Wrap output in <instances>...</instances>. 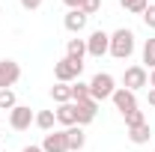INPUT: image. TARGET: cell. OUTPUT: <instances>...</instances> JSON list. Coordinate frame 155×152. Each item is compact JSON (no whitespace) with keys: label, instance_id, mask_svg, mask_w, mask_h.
Returning <instances> with one entry per match:
<instances>
[{"label":"cell","instance_id":"obj_14","mask_svg":"<svg viewBox=\"0 0 155 152\" xmlns=\"http://www.w3.org/2000/svg\"><path fill=\"white\" fill-rule=\"evenodd\" d=\"M149 137H152V128H149V122L128 128V140H131L134 146H143V143H149Z\"/></svg>","mask_w":155,"mask_h":152},{"label":"cell","instance_id":"obj_27","mask_svg":"<svg viewBox=\"0 0 155 152\" xmlns=\"http://www.w3.org/2000/svg\"><path fill=\"white\" fill-rule=\"evenodd\" d=\"M146 98H149V104L155 107V87H149V95H146Z\"/></svg>","mask_w":155,"mask_h":152},{"label":"cell","instance_id":"obj_8","mask_svg":"<svg viewBox=\"0 0 155 152\" xmlns=\"http://www.w3.org/2000/svg\"><path fill=\"white\" fill-rule=\"evenodd\" d=\"M110 101L116 104V111L125 116L128 111H137V95L131 90H125V87H116V93L110 95Z\"/></svg>","mask_w":155,"mask_h":152},{"label":"cell","instance_id":"obj_26","mask_svg":"<svg viewBox=\"0 0 155 152\" xmlns=\"http://www.w3.org/2000/svg\"><path fill=\"white\" fill-rule=\"evenodd\" d=\"M63 3H66L69 9H78V6H81V0H63Z\"/></svg>","mask_w":155,"mask_h":152},{"label":"cell","instance_id":"obj_17","mask_svg":"<svg viewBox=\"0 0 155 152\" xmlns=\"http://www.w3.org/2000/svg\"><path fill=\"white\" fill-rule=\"evenodd\" d=\"M54 122H57V114H54V111H39L36 114V125L42 128V131H51Z\"/></svg>","mask_w":155,"mask_h":152},{"label":"cell","instance_id":"obj_11","mask_svg":"<svg viewBox=\"0 0 155 152\" xmlns=\"http://www.w3.org/2000/svg\"><path fill=\"white\" fill-rule=\"evenodd\" d=\"M87 21H90V18H87V15H84L81 9H69L63 24H66V30H69V33H81V30L87 27Z\"/></svg>","mask_w":155,"mask_h":152},{"label":"cell","instance_id":"obj_30","mask_svg":"<svg viewBox=\"0 0 155 152\" xmlns=\"http://www.w3.org/2000/svg\"><path fill=\"white\" fill-rule=\"evenodd\" d=\"M149 3H155V0H149Z\"/></svg>","mask_w":155,"mask_h":152},{"label":"cell","instance_id":"obj_24","mask_svg":"<svg viewBox=\"0 0 155 152\" xmlns=\"http://www.w3.org/2000/svg\"><path fill=\"white\" fill-rule=\"evenodd\" d=\"M143 21H146V27H152V30H155V3H149V6H146Z\"/></svg>","mask_w":155,"mask_h":152},{"label":"cell","instance_id":"obj_9","mask_svg":"<svg viewBox=\"0 0 155 152\" xmlns=\"http://www.w3.org/2000/svg\"><path fill=\"white\" fill-rule=\"evenodd\" d=\"M98 114V101L96 98H84V101H75V116H78V125H90Z\"/></svg>","mask_w":155,"mask_h":152},{"label":"cell","instance_id":"obj_5","mask_svg":"<svg viewBox=\"0 0 155 152\" xmlns=\"http://www.w3.org/2000/svg\"><path fill=\"white\" fill-rule=\"evenodd\" d=\"M33 122H36V114H33L27 104H15V107L9 111V125H12L15 131H27Z\"/></svg>","mask_w":155,"mask_h":152},{"label":"cell","instance_id":"obj_28","mask_svg":"<svg viewBox=\"0 0 155 152\" xmlns=\"http://www.w3.org/2000/svg\"><path fill=\"white\" fill-rule=\"evenodd\" d=\"M21 152H42V146H33V143H30V146H24Z\"/></svg>","mask_w":155,"mask_h":152},{"label":"cell","instance_id":"obj_3","mask_svg":"<svg viewBox=\"0 0 155 152\" xmlns=\"http://www.w3.org/2000/svg\"><path fill=\"white\" fill-rule=\"evenodd\" d=\"M114 84H116L114 75H107V72H98V75L90 81V98H96V101H104V98H110V95L116 93Z\"/></svg>","mask_w":155,"mask_h":152},{"label":"cell","instance_id":"obj_20","mask_svg":"<svg viewBox=\"0 0 155 152\" xmlns=\"http://www.w3.org/2000/svg\"><path fill=\"white\" fill-rule=\"evenodd\" d=\"M143 63L149 69H155V39H146L143 42Z\"/></svg>","mask_w":155,"mask_h":152},{"label":"cell","instance_id":"obj_21","mask_svg":"<svg viewBox=\"0 0 155 152\" xmlns=\"http://www.w3.org/2000/svg\"><path fill=\"white\" fill-rule=\"evenodd\" d=\"M18 101H15V93L12 90H0V111H12Z\"/></svg>","mask_w":155,"mask_h":152},{"label":"cell","instance_id":"obj_29","mask_svg":"<svg viewBox=\"0 0 155 152\" xmlns=\"http://www.w3.org/2000/svg\"><path fill=\"white\" fill-rule=\"evenodd\" d=\"M149 87H155V69L149 72Z\"/></svg>","mask_w":155,"mask_h":152},{"label":"cell","instance_id":"obj_10","mask_svg":"<svg viewBox=\"0 0 155 152\" xmlns=\"http://www.w3.org/2000/svg\"><path fill=\"white\" fill-rule=\"evenodd\" d=\"M42 152H69L66 131H51V134H45V140H42Z\"/></svg>","mask_w":155,"mask_h":152},{"label":"cell","instance_id":"obj_1","mask_svg":"<svg viewBox=\"0 0 155 152\" xmlns=\"http://www.w3.org/2000/svg\"><path fill=\"white\" fill-rule=\"evenodd\" d=\"M107 54H114L116 60H128L134 54V33L128 27H119L116 33H110V51Z\"/></svg>","mask_w":155,"mask_h":152},{"label":"cell","instance_id":"obj_4","mask_svg":"<svg viewBox=\"0 0 155 152\" xmlns=\"http://www.w3.org/2000/svg\"><path fill=\"white\" fill-rule=\"evenodd\" d=\"M122 84H125V90H143V87H149V75H146V66H128L125 69V75H122Z\"/></svg>","mask_w":155,"mask_h":152},{"label":"cell","instance_id":"obj_13","mask_svg":"<svg viewBox=\"0 0 155 152\" xmlns=\"http://www.w3.org/2000/svg\"><path fill=\"white\" fill-rule=\"evenodd\" d=\"M66 140H69V152H78V149H84V143H87L84 125H72V128H66Z\"/></svg>","mask_w":155,"mask_h":152},{"label":"cell","instance_id":"obj_15","mask_svg":"<svg viewBox=\"0 0 155 152\" xmlns=\"http://www.w3.org/2000/svg\"><path fill=\"white\" fill-rule=\"evenodd\" d=\"M84 54H87V42H84V39H69V42H66V57L69 60L84 63Z\"/></svg>","mask_w":155,"mask_h":152},{"label":"cell","instance_id":"obj_12","mask_svg":"<svg viewBox=\"0 0 155 152\" xmlns=\"http://www.w3.org/2000/svg\"><path fill=\"white\" fill-rule=\"evenodd\" d=\"M54 114H57V122H60V125H66V128L78 125V116H75V101H66V104H60Z\"/></svg>","mask_w":155,"mask_h":152},{"label":"cell","instance_id":"obj_22","mask_svg":"<svg viewBox=\"0 0 155 152\" xmlns=\"http://www.w3.org/2000/svg\"><path fill=\"white\" fill-rule=\"evenodd\" d=\"M78 9L90 18V15H96L98 9H101V0H81V6H78Z\"/></svg>","mask_w":155,"mask_h":152},{"label":"cell","instance_id":"obj_16","mask_svg":"<svg viewBox=\"0 0 155 152\" xmlns=\"http://www.w3.org/2000/svg\"><path fill=\"white\" fill-rule=\"evenodd\" d=\"M51 98H54L57 104L72 101V84H57V87H51Z\"/></svg>","mask_w":155,"mask_h":152},{"label":"cell","instance_id":"obj_7","mask_svg":"<svg viewBox=\"0 0 155 152\" xmlns=\"http://www.w3.org/2000/svg\"><path fill=\"white\" fill-rule=\"evenodd\" d=\"M21 78V66L15 60H0V90H9L15 87Z\"/></svg>","mask_w":155,"mask_h":152},{"label":"cell","instance_id":"obj_18","mask_svg":"<svg viewBox=\"0 0 155 152\" xmlns=\"http://www.w3.org/2000/svg\"><path fill=\"white\" fill-rule=\"evenodd\" d=\"M119 3H122L125 12H134V15H143L146 6H149V0H119Z\"/></svg>","mask_w":155,"mask_h":152},{"label":"cell","instance_id":"obj_6","mask_svg":"<svg viewBox=\"0 0 155 152\" xmlns=\"http://www.w3.org/2000/svg\"><path fill=\"white\" fill-rule=\"evenodd\" d=\"M107 51H110V36L104 30H93L90 39H87V54L90 57H104Z\"/></svg>","mask_w":155,"mask_h":152},{"label":"cell","instance_id":"obj_2","mask_svg":"<svg viewBox=\"0 0 155 152\" xmlns=\"http://www.w3.org/2000/svg\"><path fill=\"white\" fill-rule=\"evenodd\" d=\"M81 72H84V63H78V60L63 57L60 63H54V78H57V84H75V81H81Z\"/></svg>","mask_w":155,"mask_h":152},{"label":"cell","instance_id":"obj_25","mask_svg":"<svg viewBox=\"0 0 155 152\" xmlns=\"http://www.w3.org/2000/svg\"><path fill=\"white\" fill-rule=\"evenodd\" d=\"M21 6L33 12V9H39V6H42V0H21Z\"/></svg>","mask_w":155,"mask_h":152},{"label":"cell","instance_id":"obj_23","mask_svg":"<svg viewBox=\"0 0 155 152\" xmlns=\"http://www.w3.org/2000/svg\"><path fill=\"white\" fill-rule=\"evenodd\" d=\"M143 122H146L143 111H128V114H125V125H128V128H134V125H143Z\"/></svg>","mask_w":155,"mask_h":152},{"label":"cell","instance_id":"obj_19","mask_svg":"<svg viewBox=\"0 0 155 152\" xmlns=\"http://www.w3.org/2000/svg\"><path fill=\"white\" fill-rule=\"evenodd\" d=\"M84 98H90V84L75 81V84H72V101H84Z\"/></svg>","mask_w":155,"mask_h":152}]
</instances>
